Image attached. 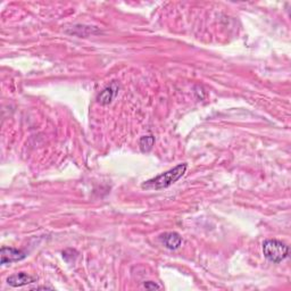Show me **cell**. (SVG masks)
<instances>
[{"mask_svg":"<svg viewBox=\"0 0 291 291\" xmlns=\"http://www.w3.org/2000/svg\"><path fill=\"white\" fill-rule=\"evenodd\" d=\"M26 257V254L24 251L18 250L16 248L10 247H2L0 249V258H1V264H10L15 262H19Z\"/></svg>","mask_w":291,"mask_h":291,"instance_id":"cell-3","label":"cell"},{"mask_svg":"<svg viewBox=\"0 0 291 291\" xmlns=\"http://www.w3.org/2000/svg\"><path fill=\"white\" fill-rule=\"evenodd\" d=\"M37 280H38L37 277H32V275L24 273V272H19V273L9 275V277L7 278V283H8L10 287L18 288V287H23V286L30 285V283L37 282Z\"/></svg>","mask_w":291,"mask_h":291,"instance_id":"cell-4","label":"cell"},{"mask_svg":"<svg viewBox=\"0 0 291 291\" xmlns=\"http://www.w3.org/2000/svg\"><path fill=\"white\" fill-rule=\"evenodd\" d=\"M187 168V164H178L174 169L168 171V172L162 173L156 177L146 181L145 183H142V188L147 190H162L168 188L184 175Z\"/></svg>","mask_w":291,"mask_h":291,"instance_id":"cell-1","label":"cell"},{"mask_svg":"<svg viewBox=\"0 0 291 291\" xmlns=\"http://www.w3.org/2000/svg\"><path fill=\"white\" fill-rule=\"evenodd\" d=\"M118 92V84L113 82L111 85H108L100 92L97 97V100L100 105H108L113 102V99L116 97Z\"/></svg>","mask_w":291,"mask_h":291,"instance_id":"cell-6","label":"cell"},{"mask_svg":"<svg viewBox=\"0 0 291 291\" xmlns=\"http://www.w3.org/2000/svg\"><path fill=\"white\" fill-rule=\"evenodd\" d=\"M145 288L146 289H149V290H155V289H160L161 287L156 285L155 282H151V281H148V282H145Z\"/></svg>","mask_w":291,"mask_h":291,"instance_id":"cell-8","label":"cell"},{"mask_svg":"<svg viewBox=\"0 0 291 291\" xmlns=\"http://www.w3.org/2000/svg\"><path fill=\"white\" fill-rule=\"evenodd\" d=\"M34 289L39 290V289H53V288H49V287H37V288H34Z\"/></svg>","mask_w":291,"mask_h":291,"instance_id":"cell-9","label":"cell"},{"mask_svg":"<svg viewBox=\"0 0 291 291\" xmlns=\"http://www.w3.org/2000/svg\"><path fill=\"white\" fill-rule=\"evenodd\" d=\"M161 241L168 249L176 250L182 244V238L176 232H166L161 235Z\"/></svg>","mask_w":291,"mask_h":291,"instance_id":"cell-5","label":"cell"},{"mask_svg":"<svg viewBox=\"0 0 291 291\" xmlns=\"http://www.w3.org/2000/svg\"><path fill=\"white\" fill-rule=\"evenodd\" d=\"M154 143L155 138L153 135H146V137H142L140 140H139V146H140L142 153H149V151L153 149Z\"/></svg>","mask_w":291,"mask_h":291,"instance_id":"cell-7","label":"cell"},{"mask_svg":"<svg viewBox=\"0 0 291 291\" xmlns=\"http://www.w3.org/2000/svg\"><path fill=\"white\" fill-rule=\"evenodd\" d=\"M263 254L272 263H281L289 256V247L277 239H269L263 242Z\"/></svg>","mask_w":291,"mask_h":291,"instance_id":"cell-2","label":"cell"}]
</instances>
